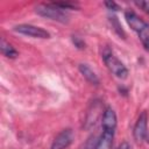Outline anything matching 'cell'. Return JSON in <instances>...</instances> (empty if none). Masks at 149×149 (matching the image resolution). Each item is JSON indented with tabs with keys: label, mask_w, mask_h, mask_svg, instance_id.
<instances>
[{
	"label": "cell",
	"mask_w": 149,
	"mask_h": 149,
	"mask_svg": "<svg viewBox=\"0 0 149 149\" xmlns=\"http://www.w3.org/2000/svg\"><path fill=\"white\" fill-rule=\"evenodd\" d=\"M102 61L111 73H113L115 77L120 79H125L128 76V69L125 66V64L112 52L109 48H105L102 51Z\"/></svg>",
	"instance_id": "obj_1"
},
{
	"label": "cell",
	"mask_w": 149,
	"mask_h": 149,
	"mask_svg": "<svg viewBox=\"0 0 149 149\" xmlns=\"http://www.w3.org/2000/svg\"><path fill=\"white\" fill-rule=\"evenodd\" d=\"M35 12L38 15L43 16V17L51 19V20H55V21L61 22V23H66L69 21V15L65 13V10L62 9L61 7L56 6L54 2L52 3H42V5H38L35 8Z\"/></svg>",
	"instance_id": "obj_2"
},
{
	"label": "cell",
	"mask_w": 149,
	"mask_h": 149,
	"mask_svg": "<svg viewBox=\"0 0 149 149\" xmlns=\"http://www.w3.org/2000/svg\"><path fill=\"white\" fill-rule=\"evenodd\" d=\"M14 30L19 34L30 36V37H35V38H49L50 37L49 31H47L45 29H43L41 27L33 26V24H28V23L17 24V26L14 27Z\"/></svg>",
	"instance_id": "obj_3"
},
{
	"label": "cell",
	"mask_w": 149,
	"mask_h": 149,
	"mask_svg": "<svg viewBox=\"0 0 149 149\" xmlns=\"http://www.w3.org/2000/svg\"><path fill=\"white\" fill-rule=\"evenodd\" d=\"M133 134H134V139L137 142H142L148 137V114L146 111H143L139 115L136 123L134 126Z\"/></svg>",
	"instance_id": "obj_4"
},
{
	"label": "cell",
	"mask_w": 149,
	"mask_h": 149,
	"mask_svg": "<svg viewBox=\"0 0 149 149\" xmlns=\"http://www.w3.org/2000/svg\"><path fill=\"white\" fill-rule=\"evenodd\" d=\"M73 141V132L70 128L63 129L52 141L50 149H65L68 148Z\"/></svg>",
	"instance_id": "obj_5"
},
{
	"label": "cell",
	"mask_w": 149,
	"mask_h": 149,
	"mask_svg": "<svg viewBox=\"0 0 149 149\" xmlns=\"http://www.w3.org/2000/svg\"><path fill=\"white\" fill-rule=\"evenodd\" d=\"M102 130L108 132H115L116 128V114L112 107H106L102 114V121H101Z\"/></svg>",
	"instance_id": "obj_6"
},
{
	"label": "cell",
	"mask_w": 149,
	"mask_h": 149,
	"mask_svg": "<svg viewBox=\"0 0 149 149\" xmlns=\"http://www.w3.org/2000/svg\"><path fill=\"white\" fill-rule=\"evenodd\" d=\"M125 17H126V21H127V23L129 24V27L134 30V31H136V33H139L144 26H146V23L147 22H144L135 12H133V10H127L126 13H125Z\"/></svg>",
	"instance_id": "obj_7"
},
{
	"label": "cell",
	"mask_w": 149,
	"mask_h": 149,
	"mask_svg": "<svg viewBox=\"0 0 149 149\" xmlns=\"http://www.w3.org/2000/svg\"><path fill=\"white\" fill-rule=\"evenodd\" d=\"M114 139V132L102 130V134L100 135L99 140L95 142L94 149H112Z\"/></svg>",
	"instance_id": "obj_8"
},
{
	"label": "cell",
	"mask_w": 149,
	"mask_h": 149,
	"mask_svg": "<svg viewBox=\"0 0 149 149\" xmlns=\"http://www.w3.org/2000/svg\"><path fill=\"white\" fill-rule=\"evenodd\" d=\"M79 71H80V73L84 76V78L88 81V83H91L92 85H95V86H98L99 85V78H98V76L95 74V72L87 65V64H79Z\"/></svg>",
	"instance_id": "obj_9"
},
{
	"label": "cell",
	"mask_w": 149,
	"mask_h": 149,
	"mask_svg": "<svg viewBox=\"0 0 149 149\" xmlns=\"http://www.w3.org/2000/svg\"><path fill=\"white\" fill-rule=\"evenodd\" d=\"M1 52L3 56L8 57V58H16L17 57V51L15 50V48L9 44L8 42H6L5 38H1Z\"/></svg>",
	"instance_id": "obj_10"
},
{
	"label": "cell",
	"mask_w": 149,
	"mask_h": 149,
	"mask_svg": "<svg viewBox=\"0 0 149 149\" xmlns=\"http://www.w3.org/2000/svg\"><path fill=\"white\" fill-rule=\"evenodd\" d=\"M139 37H140V41L143 45V48L149 51V23H146V26L137 33Z\"/></svg>",
	"instance_id": "obj_11"
},
{
	"label": "cell",
	"mask_w": 149,
	"mask_h": 149,
	"mask_svg": "<svg viewBox=\"0 0 149 149\" xmlns=\"http://www.w3.org/2000/svg\"><path fill=\"white\" fill-rule=\"evenodd\" d=\"M111 22H112V28L114 27V30L120 35V36H125V34H123V30L121 29V26H120V23H119V21L116 20V17L115 16H113V17H111Z\"/></svg>",
	"instance_id": "obj_12"
},
{
	"label": "cell",
	"mask_w": 149,
	"mask_h": 149,
	"mask_svg": "<svg viewBox=\"0 0 149 149\" xmlns=\"http://www.w3.org/2000/svg\"><path fill=\"white\" fill-rule=\"evenodd\" d=\"M72 42H73V44H74L77 48H79V49H84V48H85V43H84L83 40H81L80 37H78V36H73V37H72Z\"/></svg>",
	"instance_id": "obj_13"
},
{
	"label": "cell",
	"mask_w": 149,
	"mask_h": 149,
	"mask_svg": "<svg viewBox=\"0 0 149 149\" xmlns=\"http://www.w3.org/2000/svg\"><path fill=\"white\" fill-rule=\"evenodd\" d=\"M135 3H136V6L142 8L147 14H149V1H140V2H135Z\"/></svg>",
	"instance_id": "obj_14"
},
{
	"label": "cell",
	"mask_w": 149,
	"mask_h": 149,
	"mask_svg": "<svg viewBox=\"0 0 149 149\" xmlns=\"http://www.w3.org/2000/svg\"><path fill=\"white\" fill-rule=\"evenodd\" d=\"M105 6H106L108 9H111V10H119V9H120L119 5H116V3L113 2V1H106V2H105Z\"/></svg>",
	"instance_id": "obj_15"
},
{
	"label": "cell",
	"mask_w": 149,
	"mask_h": 149,
	"mask_svg": "<svg viewBox=\"0 0 149 149\" xmlns=\"http://www.w3.org/2000/svg\"><path fill=\"white\" fill-rule=\"evenodd\" d=\"M116 149H130V147H129V144L127 142H122Z\"/></svg>",
	"instance_id": "obj_16"
},
{
	"label": "cell",
	"mask_w": 149,
	"mask_h": 149,
	"mask_svg": "<svg viewBox=\"0 0 149 149\" xmlns=\"http://www.w3.org/2000/svg\"><path fill=\"white\" fill-rule=\"evenodd\" d=\"M81 149H91V148H88V147H84V148H81Z\"/></svg>",
	"instance_id": "obj_17"
}]
</instances>
